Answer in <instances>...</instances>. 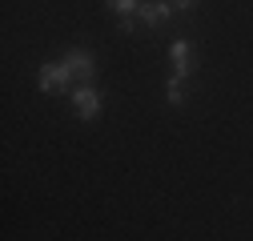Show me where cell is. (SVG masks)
<instances>
[{
	"label": "cell",
	"instance_id": "obj_6",
	"mask_svg": "<svg viewBox=\"0 0 253 241\" xmlns=\"http://www.w3.org/2000/svg\"><path fill=\"white\" fill-rule=\"evenodd\" d=\"M105 4L121 16V20H137V8H141V0H105Z\"/></svg>",
	"mask_w": 253,
	"mask_h": 241
},
{
	"label": "cell",
	"instance_id": "obj_5",
	"mask_svg": "<svg viewBox=\"0 0 253 241\" xmlns=\"http://www.w3.org/2000/svg\"><path fill=\"white\" fill-rule=\"evenodd\" d=\"M173 77H189V73H193V65H197V60H193V44H189V40H173Z\"/></svg>",
	"mask_w": 253,
	"mask_h": 241
},
{
	"label": "cell",
	"instance_id": "obj_1",
	"mask_svg": "<svg viewBox=\"0 0 253 241\" xmlns=\"http://www.w3.org/2000/svg\"><path fill=\"white\" fill-rule=\"evenodd\" d=\"M37 88H41V93H65V88L73 93L77 80H73V73L65 69V60H60V65H44V69L37 73Z\"/></svg>",
	"mask_w": 253,
	"mask_h": 241
},
{
	"label": "cell",
	"instance_id": "obj_2",
	"mask_svg": "<svg viewBox=\"0 0 253 241\" xmlns=\"http://www.w3.org/2000/svg\"><path fill=\"white\" fill-rule=\"evenodd\" d=\"M60 60H65V69L73 73V80H77V84H88V80H92V69H97L92 52H84V48H73V52H65Z\"/></svg>",
	"mask_w": 253,
	"mask_h": 241
},
{
	"label": "cell",
	"instance_id": "obj_8",
	"mask_svg": "<svg viewBox=\"0 0 253 241\" xmlns=\"http://www.w3.org/2000/svg\"><path fill=\"white\" fill-rule=\"evenodd\" d=\"M169 4H173V8H185V12H189V8L197 4V0H169Z\"/></svg>",
	"mask_w": 253,
	"mask_h": 241
},
{
	"label": "cell",
	"instance_id": "obj_4",
	"mask_svg": "<svg viewBox=\"0 0 253 241\" xmlns=\"http://www.w3.org/2000/svg\"><path fill=\"white\" fill-rule=\"evenodd\" d=\"M169 16H173V4H169V0H141V8H137V20L149 24V28L169 24Z\"/></svg>",
	"mask_w": 253,
	"mask_h": 241
},
{
	"label": "cell",
	"instance_id": "obj_7",
	"mask_svg": "<svg viewBox=\"0 0 253 241\" xmlns=\"http://www.w3.org/2000/svg\"><path fill=\"white\" fill-rule=\"evenodd\" d=\"M165 88H169V93H165V97H169V105H181V101H185V80H181V77H169V84H165Z\"/></svg>",
	"mask_w": 253,
	"mask_h": 241
},
{
	"label": "cell",
	"instance_id": "obj_3",
	"mask_svg": "<svg viewBox=\"0 0 253 241\" xmlns=\"http://www.w3.org/2000/svg\"><path fill=\"white\" fill-rule=\"evenodd\" d=\"M73 105H77L81 120H97V117H101V93H97L92 84H77V88H73Z\"/></svg>",
	"mask_w": 253,
	"mask_h": 241
}]
</instances>
